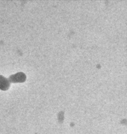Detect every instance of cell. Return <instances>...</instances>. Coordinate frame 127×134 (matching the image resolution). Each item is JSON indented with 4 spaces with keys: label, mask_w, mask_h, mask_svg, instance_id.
Masks as SVG:
<instances>
[{
    "label": "cell",
    "mask_w": 127,
    "mask_h": 134,
    "mask_svg": "<svg viewBox=\"0 0 127 134\" xmlns=\"http://www.w3.org/2000/svg\"><path fill=\"white\" fill-rule=\"evenodd\" d=\"M9 87V82L7 79L0 75V89L2 90H6Z\"/></svg>",
    "instance_id": "obj_2"
},
{
    "label": "cell",
    "mask_w": 127,
    "mask_h": 134,
    "mask_svg": "<svg viewBox=\"0 0 127 134\" xmlns=\"http://www.w3.org/2000/svg\"><path fill=\"white\" fill-rule=\"evenodd\" d=\"M26 80L25 74L22 72L17 73L14 75H11L9 78V81L11 82H23Z\"/></svg>",
    "instance_id": "obj_1"
}]
</instances>
